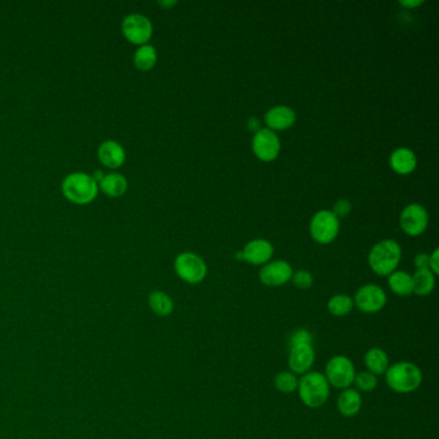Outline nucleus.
Segmentation results:
<instances>
[{
    "label": "nucleus",
    "mask_w": 439,
    "mask_h": 439,
    "mask_svg": "<svg viewBox=\"0 0 439 439\" xmlns=\"http://www.w3.org/2000/svg\"><path fill=\"white\" fill-rule=\"evenodd\" d=\"M98 183L91 174L71 173L66 176L62 182V194L73 204L85 205L91 204L98 195Z\"/></svg>",
    "instance_id": "nucleus-1"
},
{
    "label": "nucleus",
    "mask_w": 439,
    "mask_h": 439,
    "mask_svg": "<svg viewBox=\"0 0 439 439\" xmlns=\"http://www.w3.org/2000/svg\"><path fill=\"white\" fill-rule=\"evenodd\" d=\"M385 382L394 392H415L422 382L420 368L412 362H398L388 367L385 371Z\"/></svg>",
    "instance_id": "nucleus-2"
},
{
    "label": "nucleus",
    "mask_w": 439,
    "mask_h": 439,
    "mask_svg": "<svg viewBox=\"0 0 439 439\" xmlns=\"http://www.w3.org/2000/svg\"><path fill=\"white\" fill-rule=\"evenodd\" d=\"M402 250L400 243L394 240H383L376 243L368 254V264L379 276H389L397 271L401 262Z\"/></svg>",
    "instance_id": "nucleus-3"
},
{
    "label": "nucleus",
    "mask_w": 439,
    "mask_h": 439,
    "mask_svg": "<svg viewBox=\"0 0 439 439\" xmlns=\"http://www.w3.org/2000/svg\"><path fill=\"white\" fill-rule=\"evenodd\" d=\"M298 392L301 402L309 409H318L325 404L330 395V385L325 375L313 371L300 377Z\"/></svg>",
    "instance_id": "nucleus-4"
},
{
    "label": "nucleus",
    "mask_w": 439,
    "mask_h": 439,
    "mask_svg": "<svg viewBox=\"0 0 439 439\" xmlns=\"http://www.w3.org/2000/svg\"><path fill=\"white\" fill-rule=\"evenodd\" d=\"M355 364L346 355H335L328 361L325 377L330 386L348 389L355 382Z\"/></svg>",
    "instance_id": "nucleus-5"
},
{
    "label": "nucleus",
    "mask_w": 439,
    "mask_h": 439,
    "mask_svg": "<svg viewBox=\"0 0 439 439\" xmlns=\"http://www.w3.org/2000/svg\"><path fill=\"white\" fill-rule=\"evenodd\" d=\"M174 270L182 280L192 285L204 281L207 273V267L204 259L194 252L179 254L174 262Z\"/></svg>",
    "instance_id": "nucleus-6"
},
{
    "label": "nucleus",
    "mask_w": 439,
    "mask_h": 439,
    "mask_svg": "<svg viewBox=\"0 0 439 439\" xmlns=\"http://www.w3.org/2000/svg\"><path fill=\"white\" fill-rule=\"evenodd\" d=\"M122 35L136 46H144L150 41L153 32V26L150 19L140 13L128 15L122 22Z\"/></svg>",
    "instance_id": "nucleus-7"
},
{
    "label": "nucleus",
    "mask_w": 439,
    "mask_h": 439,
    "mask_svg": "<svg viewBox=\"0 0 439 439\" xmlns=\"http://www.w3.org/2000/svg\"><path fill=\"white\" fill-rule=\"evenodd\" d=\"M340 230V222L331 210H319L310 221V234L322 245L333 243Z\"/></svg>",
    "instance_id": "nucleus-8"
},
{
    "label": "nucleus",
    "mask_w": 439,
    "mask_h": 439,
    "mask_svg": "<svg viewBox=\"0 0 439 439\" xmlns=\"http://www.w3.org/2000/svg\"><path fill=\"white\" fill-rule=\"evenodd\" d=\"M429 223V215L424 206L410 204L402 210L400 225L404 234L416 237L422 234Z\"/></svg>",
    "instance_id": "nucleus-9"
},
{
    "label": "nucleus",
    "mask_w": 439,
    "mask_h": 439,
    "mask_svg": "<svg viewBox=\"0 0 439 439\" xmlns=\"http://www.w3.org/2000/svg\"><path fill=\"white\" fill-rule=\"evenodd\" d=\"M355 306L364 313H376L385 307L386 304V294L377 285H364L355 292Z\"/></svg>",
    "instance_id": "nucleus-10"
},
{
    "label": "nucleus",
    "mask_w": 439,
    "mask_h": 439,
    "mask_svg": "<svg viewBox=\"0 0 439 439\" xmlns=\"http://www.w3.org/2000/svg\"><path fill=\"white\" fill-rule=\"evenodd\" d=\"M254 155L262 161H273L280 155L281 142L279 136L270 129H261L252 137Z\"/></svg>",
    "instance_id": "nucleus-11"
},
{
    "label": "nucleus",
    "mask_w": 439,
    "mask_h": 439,
    "mask_svg": "<svg viewBox=\"0 0 439 439\" xmlns=\"http://www.w3.org/2000/svg\"><path fill=\"white\" fill-rule=\"evenodd\" d=\"M292 268L289 263L285 261H274V262L267 263L259 272V279L262 283L277 288L282 286L286 282H289L292 277Z\"/></svg>",
    "instance_id": "nucleus-12"
},
{
    "label": "nucleus",
    "mask_w": 439,
    "mask_h": 439,
    "mask_svg": "<svg viewBox=\"0 0 439 439\" xmlns=\"http://www.w3.org/2000/svg\"><path fill=\"white\" fill-rule=\"evenodd\" d=\"M315 359L316 355L312 344L290 346L289 367L292 374H307L315 364Z\"/></svg>",
    "instance_id": "nucleus-13"
},
{
    "label": "nucleus",
    "mask_w": 439,
    "mask_h": 439,
    "mask_svg": "<svg viewBox=\"0 0 439 439\" xmlns=\"http://www.w3.org/2000/svg\"><path fill=\"white\" fill-rule=\"evenodd\" d=\"M297 120V113L289 106H274L264 115L267 129L272 131L289 129Z\"/></svg>",
    "instance_id": "nucleus-14"
},
{
    "label": "nucleus",
    "mask_w": 439,
    "mask_h": 439,
    "mask_svg": "<svg viewBox=\"0 0 439 439\" xmlns=\"http://www.w3.org/2000/svg\"><path fill=\"white\" fill-rule=\"evenodd\" d=\"M273 255V246L270 241L264 239L252 240L243 249V261L254 265H262L271 261Z\"/></svg>",
    "instance_id": "nucleus-15"
},
{
    "label": "nucleus",
    "mask_w": 439,
    "mask_h": 439,
    "mask_svg": "<svg viewBox=\"0 0 439 439\" xmlns=\"http://www.w3.org/2000/svg\"><path fill=\"white\" fill-rule=\"evenodd\" d=\"M98 159L106 168L118 169L125 162L127 155L119 142L104 140L98 147Z\"/></svg>",
    "instance_id": "nucleus-16"
},
{
    "label": "nucleus",
    "mask_w": 439,
    "mask_h": 439,
    "mask_svg": "<svg viewBox=\"0 0 439 439\" xmlns=\"http://www.w3.org/2000/svg\"><path fill=\"white\" fill-rule=\"evenodd\" d=\"M389 164L392 167L393 170L401 176H407L412 173L416 165H418V159L416 155L411 150L401 147L393 151L389 159Z\"/></svg>",
    "instance_id": "nucleus-17"
},
{
    "label": "nucleus",
    "mask_w": 439,
    "mask_h": 439,
    "mask_svg": "<svg viewBox=\"0 0 439 439\" xmlns=\"http://www.w3.org/2000/svg\"><path fill=\"white\" fill-rule=\"evenodd\" d=\"M362 407V397L357 389H344L337 398V410L346 418L357 415Z\"/></svg>",
    "instance_id": "nucleus-18"
},
{
    "label": "nucleus",
    "mask_w": 439,
    "mask_h": 439,
    "mask_svg": "<svg viewBox=\"0 0 439 439\" xmlns=\"http://www.w3.org/2000/svg\"><path fill=\"white\" fill-rule=\"evenodd\" d=\"M98 188L106 196L120 197L128 189V179L120 173H110L98 183Z\"/></svg>",
    "instance_id": "nucleus-19"
},
{
    "label": "nucleus",
    "mask_w": 439,
    "mask_h": 439,
    "mask_svg": "<svg viewBox=\"0 0 439 439\" xmlns=\"http://www.w3.org/2000/svg\"><path fill=\"white\" fill-rule=\"evenodd\" d=\"M412 277V292L419 297H427L434 290L436 274L429 268L418 270Z\"/></svg>",
    "instance_id": "nucleus-20"
},
{
    "label": "nucleus",
    "mask_w": 439,
    "mask_h": 439,
    "mask_svg": "<svg viewBox=\"0 0 439 439\" xmlns=\"http://www.w3.org/2000/svg\"><path fill=\"white\" fill-rule=\"evenodd\" d=\"M364 364L367 367V371L371 374H385V371L389 367V358L388 355L380 348H373L364 355Z\"/></svg>",
    "instance_id": "nucleus-21"
},
{
    "label": "nucleus",
    "mask_w": 439,
    "mask_h": 439,
    "mask_svg": "<svg viewBox=\"0 0 439 439\" xmlns=\"http://www.w3.org/2000/svg\"><path fill=\"white\" fill-rule=\"evenodd\" d=\"M134 66L140 71H150L158 62V52L153 46H140L134 53Z\"/></svg>",
    "instance_id": "nucleus-22"
},
{
    "label": "nucleus",
    "mask_w": 439,
    "mask_h": 439,
    "mask_svg": "<svg viewBox=\"0 0 439 439\" xmlns=\"http://www.w3.org/2000/svg\"><path fill=\"white\" fill-rule=\"evenodd\" d=\"M149 304L152 312L160 317H167L174 309L173 300L162 291H152L149 297Z\"/></svg>",
    "instance_id": "nucleus-23"
},
{
    "label": "nucleus",
    "mask_w": 439,
    "mask_h": 439,
    "mask_svg": "<svg viewBox=\"0 0 439 439\" xmlns=\"http://www.w3.org/2000/svg\"><path fill=\"white\" fill-rule=\"evenodd\" d=\"M389 288L395 295L407 297L412 294V277L404 271H394L388 279Z\"/></svg>",
    "instance_id": "nucleus-24"
},
{
    "label": "nucleus",
    "mask_w": 439,
    "mask_h": 439,
    "mask_svg": "<svg viewBox=\"0 0 439 439\" xmlns=\"http://www.w3.org/2000/svg\"><path fill=\"white\" fill-rule=\"evenodd\" d=\"M353 307H355L353 299L344 294L334 295L327 303L328 312L335 317H344L346 315H349Z\"/></svg>",
    "instance_id": "nucleus-25"
},
{
    "label": "nucleus",
    "mask_w": 439,
    "mask_h": 439,
    "mask_svg": "<svg viewBox=\"0 0 439 439\" xmlns=\"http://www.w3.org/2000/svg\"><path fill=\"white\" fill-rule=\"evenodd\" d=\"M298 377L290 371H282L274 377V386L281 393H292L298 389Z\"/></svg>",
    "instance_id": "nucleus-26"
},
{
    "label": "nucleus",
    "mask_w": 439,
    "mask_h": 439,
    "mask_svg": "<svg viewBox=\"0 0 439 439\" xmlns=\"http://www.w3.org/2000/svg\"><path fill=\"white\" fill-rule=\"evenodd\" d=\"M358 391L362 392H373L377 386V376L368 371H362L359 374H355L353 382Z\"/></svg>",
    "instance_id": "nucleus-27"
},
{
    "label": "nucleus",
    "mask_w": 439,
    "mask_h": 439,
    "mask_svg": "<svg viewBox=\"0 0 439 439\" xmlns=\"http://www.w3.org/2000/svg\"><path fill=\"white\" fill-rule=\"evenodd\" d=\"M291 281L294 282V285L299 289H309L313 285V276L308 271L299 270V271L294 272Z\"/></svg>",
    "instance_id": "nucleus-28"
},
{
    "label": "nucleus",
    "mask_w": 439,
    "mask_h": 439,
    "mask_svg": "<svg viewBox=\"0 0 439 439\" xmlns=\"http://www.w3.org/2000/svg\"><path fill=\"white\" fill-rule=\"evenodd\" d=\"M313 337L308 330L306 328H299L297 330L291 337H290V346H299V344H312Z\"/></svg>",
    "instance_id": "nucleus-29"
},
{
    "label": "nucleus",
    "mask_w": 439,
    "mask_h": 439,
    "mask_svg": "<svg viewBox=\"0 0 439 439\" xmlns=\"http://www.w3.org/2000/svg\"><path fill=\"white\" fill-rule=\"evenodd\" d=\"M351 210H352L351 201H348L346 198H340V200H337V203L334 204L331 212H333L334 215L339 219V218H346V215L351 213Z\"/></svg>",
    "instance_id": "nucleus-30"
},
{
    "label": "nucleus",
    "mask_w": 439,
    "mask_h": 439,
    "mask_svg": "<svg viewBox=\"0 0 439 439\" xmlns=\"http://www.w3.org/2000/svg\"><path fill=\"white\" fill-rule=\"evenodd\" d=\"M415 267L418 270L429 268V255L428 254H418L415 256Z\"/></svg>",
    "instance_id": "nucleus-31"
},
{
    "label": "nucleus",
    "mask_w": 439,
    "mask_h": 439,
    "mask_svg": "<svg viewBox=\"0 0 439 439\" xmlns=\"http://www.w3.org/2000/svg\"><path fill=\"white\" fill-rule=\"evenodd\" d=\"M429 270L434 274L439 273V250L436 249L431 255H429Z\"/></svg>",
    "instance_id": "nucleus-32"
},
{
    "label": "nucleus",
    "mask_w": 439,
    "mask_h": 439,
    "mask_svg": "<svg viewBox=\"0 0 439 439\" xmlns=\"http://www.w3.org/2000/svg\"><path fill=\"white\" fill-rule=\"evenodd\" d=\"M400 4L404 8L412 10V8L420 7L421 4H424V1L422 0H409V1L407 0H402V1H400Z\"/></svg>",
    "instance_id": "nucleus-33"
},
{
    "label": "nucleus",
    "mask_w": 439,
    "mask_h": 439,
    "mask_svg": "<svg viewBox=\"0 0 439 439\" xmlns=\"http://www.w3.org/2000/svg\"><path fill=\"white\" fill-rule=\"evenodd\" d=\"M247 127L250 131H254V134L256 131H261V122L256 119V118H250L249 122H247Z\"/></svg>",
    "instance_id": "nucleus-34"
},
{
    "label": "nucleus",
    "mask_w": 439,
    "mask_h": 439,
    "mask_svg": "<svg viewBox=\"0 0 439 439\" xmlns=\"http://www.w3.org/2000/svg\"><path fill=\"white\" fill-rule=\"evenodd\" d=\"M91 176H92V177H93L94 180H95V182H97V183H100V182H101V180H102L103 177H104V176H106V174H104V173H103L102 170H95V171H94L93 174H91Z\"/></svg>",
    "instance_id": "nucleus-35"
},
{
    "label": "nucleus",
    "mask_w": 439,
    "mask_h": 439,
    "mask_svg": "<svg viewBox=\"0 0 439 439\" xmlns=\"http://www.w3.org/2000/svg\"><path fill=\"white\" fill-rule=\"evenodd\" d=\"M177 4V1L176 0H173V1H159V6H161L162 8H171V7H174Z\"/></svg>",
    "instance_id": "nucleus-36"
}]
</instances>
